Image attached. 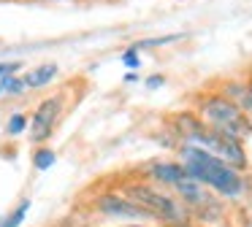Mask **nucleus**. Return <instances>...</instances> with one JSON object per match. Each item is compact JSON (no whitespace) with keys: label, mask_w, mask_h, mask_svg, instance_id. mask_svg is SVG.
I'll return each instance as SVG.
<instances>
[{"label":"nucleus","mask_w":252,"mask_h":227,"mask_svg":"<svg viewBox=\"0 0 252 227\" xmlns=\"http://www.w3.org/2000/svg\"><path fill=\"white\" fill-rule=\"evenodd\" d=\"M174 157L185 165L187 176L192 181L203 184L206 189H212L217 198L222 200H244L252 189V181L247 173L230 168L228 162H222L220 157L209 154V151L198 149L190 143H176Z\"/></svg>","instance_id":"f257e3e1"},{"label":"nucleus","mask_w":252,"mask_h":227,"mask_svg":"<svg viewBox=\"0 0 252 227\" xmlns=\"http://www.w3.org/2000/svg\"><path fill=\"white\" fill-rule=\"evenodd\" d=\"M168 133L176 143H190L198 146V149L209 151V154L220 157L222 162H228L230 168L247 173L250 170V151H247L244 141L228 138V135L212 130L209 124H203L198 119V114L192 108H185V111H176L168 116Z\"/></svg>","instance_id":"f03ea898"},{"label":"nucleus","mask_w":252,"mask_h":227,"mask_svg":"<svg viewBox=\"0 0 252 227\" xmlns=\"http://www.w3.org/2000/svg\"><path fill=\"white\" fill-rule=\"evenodd\" d=\"M192 111L198 114L203 124H209L212 130L228 135L236 141H250L252 138V114L247 108H241L239 103H233L230 97H225L222 92L203 89L192 97Z\"/></svg>","instance_id":"7ed1b4c3"},{"label":"nucleus","mask_w":252,"mask_h":227,"mask_svg":"<svg viewBox=\"0 0 252 227\" xmlns=\"http://www.w3.org/2000/svg\"><path fill=\"white\" fill-rule=\"evenodd\" d=\"M127 198H133L149 216H152L155 225L160 227H179V225H187L192 222L187 205L176 198L171 189H163L158 184H149L144 178H130L125 184H117Z\"/></svg>","instance_id":"20e7f679"},{"label":"nucleus","mask_w":252,"mask_h":227,"mask_svg":"<svg viewBox=\"0 0 252 227\" xmlns=\"http://www.w3.org/2000/svg\"><path fill=\"white\" fill-rule=\"evenodd\" d=\"M171 192L187 205L192 222H201V225H220V222L225 219V214H228L225 200L217 198V195H214L212 189H206L203 184L192 181L190 176H187L185 181L176 184Z\"/></svg>","instance_id":"39448f33"},{"label":"nucleus","mask_w":252,"mask_h":227,"mask_svg":"<svg viewBox=\"0 0 252 227\" xmlns=\"http://www.w3.org/2000/svg\"><path fill=\"white\" fill-rule=\"evenodd\" d=\"M90 208H93V214H98L100 219L120 222V225H127V222H152V216H149L133 198H127L120 187L98 189V192L90 198Z\"/></svg>","instance_id":"423d86ee"},{"label":"nucleus","mask_w":252,"mask_h":227,"mask_svg":"<svg viewBox=\"0 0 252 227\" xmlns=\"http://www.w3.org/2000/svg\"><path fill=\"white\" fill-rule=\"evenodd\" d=\"M65 103H68L65 92H52L49 97H44L33 108V114H30V141L35 146H44L55 135V130L60 127L63 116H65Z\"/></svg>","instance_id":"0eeeda50"},{"label":"nucleus","mask_w":252,"mask_h":227,"mask_svg":"<svg viewBox=\"0 0 252 227\" xmlns=\"http://www.w3.org/2000/svg\"><path fill=\"white\" fill-rule=\"evenodd\" d=\"M136 173H138V178H144V181H149V184H158V187H163V189H174L179 181L187 178L185 165H182L176 157L149 160V162H144V165H138Z\"/></svg>","instance_id":"6e6552de"},{"label":"nucleus","mask_w":252,"mask_h":227,"mask_svg":"<svg viewBox=\"0 0 252 227\" xmlns=\"http://www.w3.org/2000/svg\"><path fill=\"white\" fill-rule=\"evenodd\" d=\"M57 76H60L57 62H41V65H35V68H30L22 79H25V86H28V89H44V86H49Z\"/></svg>","instance_id":"1a4fd4ad"},{"label":"nucleus","mask_w":252,"mask_h":227,"mask_svg":"<svg viewBox=\"0 0 252 227\" xmlns=\"http://www.w3.org/2000/svg\"><path fill=\"white\" fill-rule=\"evenodd\" d=\"M214 89L222 92L225 97H230L233 103H239V106L244 108V103H247V76H230V79L220 81Z\"/></svg>","instance_id":"9d476101"},{"label":"nucleus","mask_w":252,"mask_h":227,"mask_svg":"<svg viewBox=\"0 0 252 227\" xmlns=\"http://www.w3.org/2000/svg\"><path fill=\"white\" fill-rule=\"evenodd\" d=\"M28 211H30V200L22 198L6 216H3V219H0V227H22L25 219H28Z\"/></svg>","instance_id":"9b49d317"},{"label":"nucleus","mask_w":252,"mask_h":227,"mask_svg":"<svg viewBox=\"0 0 252 227\" xmlns=\"http://www.w3.org/2000/svg\"><path fill=\"white\" fill-rule=\"evenodd\" d=\"M57 162V151L55 149H49V146H35V151H33V168L35 170H49L52 165Z\"/></svg>","instance_id":"f8f14e48"},{"label":"nucleus","mask_w":252,"mask_h":227,"mask_svg":"<svg viewBox=\"0 0 252 227\" xmlns=\"http://www.w3.org/2000/svg\"><path fill=\"white\" fill-rule=\"evenodd\" d=\"M25 130H30V114L25 111H14L11 116H8L6 122V135H11V138H17V135H22Z\"/></svg>","instance_id":"ddd939ff"},{"label":"nucleus","mask_w":252,"mask_h":227,"mask_svg":"<svg viewBox=\"0 0 252 227\" xmlns=\"http://www.w3.org/2000/svg\"><path fill=\"white\" fill-rule=\"evenodd\" d=\"M0 89H3V95H14V97H19V95H25L28 92V86H25V79L22 76H3L0 79Z\"/></svg>","instance_id":"4468645a"},{"label":"nucleus","mask_w":252,"mask_h":227,"mask_svg":"<svg viewBox=\"0 0 252 227\" xmlns=\"http://www.w3.org/2000/svg\"><path fill=\"white\" fill-rule=\"evenodd\" d=\"M179 38H185V35H179V32H176V35H165V38H147V41H138V43H136V46H133V49H138V52H141V49L165 46V43H174V41H179Z\"/></svg>","instance_id":"2eb2a0df"},{"label":"nucleus","mask_w":252,"mask_h":227,"mask_svg":"<svg viewBox=\"0 0 252 227\" xmlns=\"http://www.w3.org/2000/svg\"><path fill=\"white\" fill-rule=\"evenodd\" d=\"M122 65H125L127 70H138V65H141V57H138V49H125L122 52Z\"/></svg>","instance_id":"dca6fc26"},{"label":"nucleus","mask_w":252,"mask_h":227,"mask_svg":"<svg viewBox=\"0 0 252 227\" xmlns=\"http://www.w3.org/2000/svg\"><path fill=\"white\" fill-rule=\"evenodd\" d=\"M19 70H22V62H19V59L0 62V79H3V76H14V73H19Z\"/></svg>","instance_id":"f3484780"},{"label":"nucleus","mask_w":252,"mask_h":227,"mask_svg":"<svg viewBox=\"0 0 252 227\" xmlns=\"http://www.w3.org/2000/svg\"><path fill=\"white\" fill-rule=\"evenodd\" d=\"M163 84H165V76H160V73H155V76H149V79H147L149 89H158V86H163Z\"/></svg>","instance_id":"a211bd4d"},{"label":"nucleus","mask_w":252,"mask_h":227,"mask_svg":"<svg viewBox=\"0 0 252 227\" xmlns=\"http://www.w3.org/2000/svg\"><path fill=\"white\" fill-rule=\"evenodd\" d=\"M244 108L252 114V73H247V103H244Z\"/></svg>","instance_id":"6ab92c4d"},{"label":"nucleus","mask_w":252,"mask_h":227,"mask_svg":"<svg viewBox=\"0 0 252 227\" xmlns=\"http://www.w3.org/2000/svg\"><path fill=\"white\" fill-rule=\"evenodd\" d=\"M120 227H160L155 222H127V225H120Z\"/></svg>","instance_id":"aec40b11"},{"label":"nucleus","mask_w":252,"mask_h":227,"mask_svg":"<svg viewBox=\"0 0 252 227\" xmlns=\"http://www.w3.org/2000/svg\"><path fill=\"white\" fill-rule=\"evenodd\" d=\"M133 81H138V73H136V70H127V73H125V84H133Z\"/></svg>","instance_id":"412c9836"},{"label":"nucleus","mask_w":252,"mask_h":227,"mask_svg":"<svg viewBox=\"0 0 252 227\" xmlns=\"http://www.w3.org/2000/svg\"><path fill=\"white\" fill-rule=\"evenodd\" d=\"M179 227H195V222H187V225H179Z\"/></svg>","instance_id":"4be33fe9"},{"label":"nucleus","mask_w":252,"mask_h":227,"mask_svg":"<svg viewBox=\"0 0 252 227\" xmlns=\"http://www.w3.org/2000/svg\"><path fill=\"white\" fill-rule=\"evenodd\" d=\"M250 165H252V157H250Z\"/></svg>","instance_id":"5701e85b"},{"label":"nucleus","mask_w":252,"mask_h":227,"mask_svg":"<svg viewBox=\"0 0 252 227\" xmlns=\"http://www.w3.org/2000/svg\"><path fill=\"white\" fill-rule=\"evenodd\" d=\"M0 95H3V89H0Z\"/></svg>","instance_id":"b1692460"}]
</instances>
